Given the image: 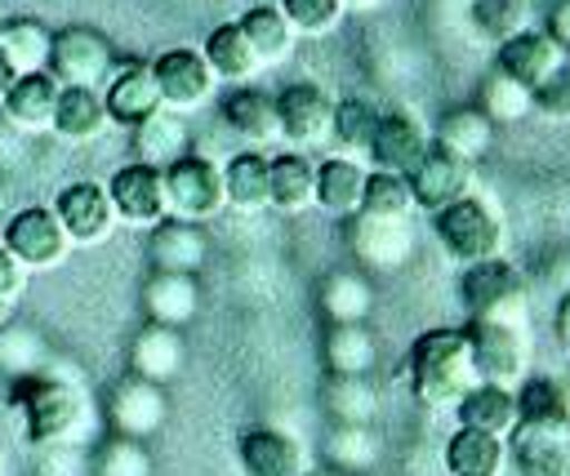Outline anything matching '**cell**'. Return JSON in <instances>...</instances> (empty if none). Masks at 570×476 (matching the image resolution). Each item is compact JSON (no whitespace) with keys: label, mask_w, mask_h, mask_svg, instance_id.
<instances>
[{"label":"cell","mask_w":570,"mask_h":476,"mask_svg":"<svg viewBox=\"0 0 570 476\" xmlns=\"http://www.w3.org/2000/svg\"><path fill=\"white\" fill-rule=\"evenodd\" d=\"M94 476H151V454L134 436H111L94 454Z\"/></svg>","instance_id":"cell-43"},{"label":"cell","mask_w":570,"mask_h":476,"mask_svg":"<svg viewBox=\"0 0 570 476\" xmlns=\"http://www.w3.org/2000/svg\"><path fill=\"white\" fill-rule=\"evenodd\" d=\"M9 311H13V303H4V298H0V325L9 320Z\"/></svg>","instance_id":"cell-53"},{"label":"cell","mask_w":570,"mask_h":476,"mask_svg":"<svg viewBox=\"0 0 570 476\" xmlns=\"http://www.w3.org/2000/svg\"><path fill=\"white\" fill-rule=\"evenodd\" d=\"M22 387L13 391L22 400V423H27V436L31 445H71L85 423H89V400L85 391L71 383V378H58L49 369L31 374V378H18Z\"/></svg>","instance_id":"cell-2"},{"label":"cell","mask_w":570,"mask_h":476,"mask_svg":"<svg viewBox=\"0 0 570 476\" xmlns=\"http://www.w3.org/2000/svg\"><path fill=\"white\" fill-rule=\"evenodd\" d=\"M468 347L481 383L499 387H521L530 369V325H508V320H468Z\"/></svg>","instance_id":"cell-4"},{"label":"cell","mask_w":570,"mask_h":476,"mask_svg":"<svg viewBox=\"0 0 570 476\" xmlns=\"http://www.w3.org/2000/svg\"><path fill=\"white\" fill-rule=\"evenodd\" d=\"M379 360V338L365 320H343V325H330L325 334V365L334 378H361L370 374Z\"/></svg>","instance_id":"cell-31"},{"label":"cell","mask_w":570,"mask_h":476,"mask_svg":"<svg viewBox=\"0 0 570 476\" xmlns=\"http://www.w3.org/2000/svg\"><path fill=\"white\" fill-rule=\"evenodd\" d=\"M557 334H561V343L570 347V294H566L561 307H557Z\"/></svg>","instance_id":"cell-51"},{"label":"cell","mask_w":570,"mask_h":476,"mask_svg":"<svg viewBox=\"0 0 570 476\" xmlns=\"http://www.w3.org/2000/svg\"><path fill=\"white\" fill-rule=\"evenodd\" d=\"M0 467H4V445H0Z\"/></svg>","instance_id":"cell-57"},{"label":"cell","mask_w":570,"mask_h":476,"mask_svg":"<svg viewBox=\"0 0 570 476\" xmlns=\"http://www.w3.org/2000/svg\"><path fill=\"white\" fill-rule=\"evenodd\" d=\"M236 458L245 476H303L307 472V449L276 427H249L236 440Z\"/></svg>","instance_id":"cell-18"},{"label":"cell","mask_w":570,"mask_h":476,"mask_svg":"<svg viewBox=\"0 0 570 476\" xmlns=\"http://www.w3.org/2000/svg\"><path fill=\"white\" fill-rule=\"evenodd\" d=\"M223 187H227V205L240 214H258L267 209V187H272V160L263 151H240L223 165Z\"/></svg>","instance_id":"cell-36"},{"label":"cell","mask_w":570,"mask_h":476,"mask_svg":"<svg viewBox=\"0 0 570 476\" xmlns=\"http://www.w3.org/2000/svg\"><path fill=\"white\" fill-rule=\"evenodd\" d=\"M343 0H281V13L289 18L294 36H330L343 22Z\"/></svg>","instance_id":"cell-45"},{"label":"cell","mask_w":570,"mask_h":476,"mask_svg":"<svg viewBox=\"0 0 570 476\" xmlns=\"http://www.w3.org/2000/svg\"><path fill=\"white\" fill-rule=\"evenodd\" d=\"M468 320H508V325H530V294H525V276L517 271V262L508 258H481L463 267L459 280Z\"/></svg>","instance_id":"cell-3"},{"label":"cell","mask_w":570,"mask_h":476,"mask_svg":"<svg viewBox=\"0 0 570 476\" xmlns=\"http://www.w3.org/2000/svg\"><path fill=\"white\" fill-rule=\"evenodd\" d=\"M276 116H281V142L289 147H316L334 133V98L312 80L285 85L276 93Z\"/></svg>","instance_id":"cell-11"},{"label":"cell","mask_w":570,"mask_h":476,"mask_svg":"<svg viewBox=\"0 0 570 476\" xmlns=\"http://www.w3.org/2000/svg\"><path fill=\"white\" fill-rule=\"evenodd\" d=\"M165 187H169V214L174 218H191L205 222L214 214L227 209V187H223V165H214L209 156H178L165 169Z\"/></svg>","instance_id":"cell-8"},{"label":"cell","mask_w":570,"mask_h":476,"mask_svg":"<svg viewBox=\"0 0 570 476\" xmlns=\"http://www.w3.org/2000/svg\"><path fill=\"white\" fill-rule=\"evenodd\" d=\"M49 49H53V31L40 18H0V62L9 67V76H31V71H49Z\"/></svg>","instance_id":"cell-26"},{"label":"cell","mask_w":570,"mask_h":476,"mask_svg":"<svg viewBox=\"0 0 570 476\" xmlns=\"http://www.w3.org/2000/svg\"><path fill=\"white\" fill-rule=\"evenodd\" d=\"M379 116L383 111H374V102L343 98V102H334V133L330 138H338V147H347V151H370V138H374Z\"/></svg>","instance_id":"cell-44"},{"label":"cell","mask_w":570,"mask_h":476,"mask_svg":"<svg viewBox=\"0 0 570 476\" xmlns=\"http://www.w3.org/2000/svg\"><path fill=\"white\" fill-rule=\"evenodd\" d=\"M472 18H476V27L485 36L508 40V36H517V31L530 27V0H476L472 4Z\"/></svg>","instance_id":"cell-46"},{"label":"cell","mask_w":570,"mask_h":476,"mask_svg":"<svg viewBox=\"0 0 570 476\" xmlns=\"http://www.w3.org/2000/svg\"><path fill=\"white\" fill-rule=\"evenodd\" d=\"M0 245L27 267V271H45V267H62L71 254V236L58 222V214L49 205H27L18 214H9Z\"/></svg>","instance_id":"cell-7"},{"label":"cell","mask_w":570,"mask_h":476,"mask_svg":"<svg viewBox=\"0 0 570 476\" xmlns=\"http://www.w3.org/2000/svg\"><path fill=\"white\" fill-rule=\"evenodd\" d=\"M107 125H111V116H107L102 89H89V85H62V93H58V111H53V133H58V138H67V142H94Z\"/></svg>","instance_id":"cell-27"},{"label":"cell","mask_w":570,"mask_h":476,"mask_svg":"<svg viewBox=\"0 0 570 476\" xmlns=\"http://www.w3.org/2000/svg\"><path fill=\"white\" fill-rule=\"evenodd\" d=\"M405 178H410V191H414V209L436 214V209L454 205L459 196H468V187H472V165L459 160V156H450V151H441V147H432Z\"/></svg>","instance_id":"cell-17"},{"label":"cell","mask_w":570,"mask_h":476,"mask_svg":"<svg viewBox=\"0 0 570 476\" xmlns=\"http://www.w3.org/2000/svg\"><path fill=\"white\" fill-rule=\"evenodd\" d=\"M58 93H62V85L53 80V71L18 76V80L4 89V98H0L9 129H22V133H45V129H53Z\"/></svg>","instance_id":"cell-22"},{"label":"cell","mask_w":570,"mask_h":476,"mask_svg":"<svg viewBox=\"0 0 570 476\" xmlns=\"http://www.w3.org/2000/svg\"><path fill=\"white\" fill-rule=\"evenodd\" d=\"M481 383L463 329H428L410 347V387L432 409H454L468 387Z\"/></svg>","instance_id":"cell-1"},{"label":"cell","mask_w":570,"mask_h":476,"mask_svg":"<svg viewBox=\"0 0 570 476\" xmlns=\"http://www.w3.org/2000/svg\"><path fill=\"white\" fill-rule=\"evenodd\" d=\"M303 476H352V472H303Z\"/></svg>","instance_id":"cell-55"},{"label":"cell","mask_w":570,"mask_h":476,"mask_svg":"<svg viewBox=\"0 0 570 476\" xmlns=\"http://www.w3.org/2000/svg\"><path fill=\"white\" fill-rule=\"evenodd\" d=\"M459 427H476L490 436H508L517 427V387H499V383H472L468 396L454 405Z\"/></svg>","instance_id":"cell-29"},{"label":"cell","mask_w":570,"mask_h":476,"mask_svg":"<svg viewBox=\"0 0 570 476\" xmlns=\"http://www.w3.org/2000/svg\"><path fill=\"white\" fill-rule=\"evenodd\" d=\"M561 400H566V418H570V387H561Z\"/></svg>","instance_id":"cell-56"},{"label":"cell","mask_w":570,"mask_h":476,"mask_svg":"<svg viewBox=\"0 0 570 476\" xmlns=\"http://www.w3.org/2000/svg\"><path fill=\"white\" fill-rule=\"evenodd\" d=\"M330 409H334L338 423H370L374 409H379V396L370 391L365 374H361V378H338V383L330 387Z\"/></svg>","instance_id":"cell-47"},{"label":"cell","mask_w":570,"mask_h":476,"mask_svg":"<svg viewBox=\"0 0 570 476\" xmlns=\"http://www.w3.org/2000/svg\"><path fill=\"white\" fill-rule=\"evenodd\" d=\"M187 147H191V125L174 107H156L134 125V151L156 169H169L178 156H187Z\"/></svg>","instance_id":"cell-25"},{"label":"cell","mask_w":570,"mask_h":476,"mask_svg":"<svg viewBox=\"0 0 570 476\" xmlns=\"http://www.w3.org/2000/svg\"><path fill=\"white\" fill-rule=\"evenodd\" d=\"M200 53H205V62H209V71H214L218 80H249L254 71H263L240 22H218V27L205 36Z\"/></svg>","instance_id":"cell-35"},{"label":"cell","mask_w":570,"mask_h":476,"mask_svg":"<svg viewBox=\"0 0 570 476\" xmlns=\"http://www.w3.org/2000/svg\"><path fill=\"white\" fill-rule=\"evenodd\" d=\"M22 289H27V267L0 245V298H4V303H18Z\"/></svg>","instance_id":"cell-49"},{"label":"cell","mask_w":570,"mask_h":476,"mask_svg":"<svg viewBox=\"0 0 570 476\" xmlns=\"http://www.w3.org/2000/svg\"><path fill=\"white\" fill-rule=\"evenodd\" d=\"M361 196H365V169L352 156H330L316 165V205L334 218H352L361 214Z\"/></svg>","instance_id":"cell-33"},{"label":"cell","mask_w":570,"mask_h":476,"mask_svg":"<svg viewBox=\"0 0 570 476\" xmlns=\"http://www.w3.org/2000/svg\"><path fill=\"white\" fill-rule=\"evenodd\" d=\"M49 365V351H45V338L36 329H22V325H0V369L13 374V378H31Z\"/></svg>","instance_id":"cell-41"},{"label":"cell","mask_w":570,"mask_h":476,"mask_svg":"<svg viewBox=\"0 0 570 476\" xmlns=\"http://www.w3.org/2000/svg\"><path fill=\"white\" fill-rule=\"evenodd\" d=\"M142 307H147V320L183 329L196 316V307H200L196 276H187V271H156L142 285Z\"/></svg>","instance_id":"cell-28"},{"label":"cell","mask_w":570,"mask_h":476,"mask_svg":"<svg viewBox=\"0 0 570 476\" xmlns=\"http://www.w3.org/2000/svg\"><path fill=\"white\" fill-rule=\"evenodd\" d=\"M476 107H481V116H485L490 125H517V120H525V116L534 111V89L521 85V80H512L503 67H490V71L481 76Z\"/></svg>","instance_id":"cell-37"},{"label":"cell","mask_w":570,"mask_h":476,"mask_svg":"<svg viewBox=\"0 0 570 476\" xmlns=\"http://www.w3.org/2000/svg\"><path fill=\"white\" fill-rule=\"evenodd\" d=\"M151 71H156V85H160V102L174 107V111L200 107L214 93V80H218L200 49H165L151 62Z\"/></svg>","instance_id":"cell-15"},{"label":"cell","mask_w":570,"mask_h":476,"mask_svg":"<svg viewBox=\"0 0 570 476\" xmlns=\"http://www.w3.org/2000/svg\"><path fill=\"white\" fill-rule=\"evenodd\" d=\"M352 254L370 271H396L414 254V227L410 218H383V214H352Z\"/></svg>","instance_id":"cell-14"},{"label":"cell","mask_w":570,"mask_h":476,"mask_svg":"<svg viewBox=\"0 0 570 476\" xmlns=\"http://www.w3.org/2000/svg\"><path fill=\"white\" fill-rule=\"evenodd\" d=\"M165 414H169V405H165L160 383H147V378H138V374L120 378V383L111 387V396H107V418H111V427H116L120 436H134V440L156 436V432L165 427Z\"/></svg>","instance_id":"cell-16"},{"label":"cell","mask_w":570,"mask_h":476,"mask_svg":"<svg viewBox=\"0 0 570 476\" xmlns=\"http://www.w3.org/2000/svg\"><path fill=\"white\" fill-rule=\"evenodd\" d=\"M183 360H187V343H183V334L174 325L147 320V329H138L134 343H129V374H138L147 383L165 387L169 378L183 374Z\"/></svg>","instance_id":"cell-23"},{"label":"cell","mask_w":570,"mask_h":476,"mask_svg":"<svg viewBox=\"0 0 570 476\" xmlns=\"http://www.w3.org/2000/svg\"><path fill=\"white\" fill-rule=\"evenodd\" d=\"M53 214L67 227L71 245H102L116 231V222H120L102 182H71V187H62L58 200H53Z\"/></svg>","instance_id":"cell-13"},{"label":"cell","mask_w":570,"mask_h":476,"mask_svg":"<svg viewBox=\"0 0 570 476\" xmlns=\"http://www.w3.org/2000/svg\"><path fill=\"white\" fill-rule=\"evenodd\" d=\"M267 205L281 214H303L316 205V165L303 151H281L272 156V187Z\"/></svg>","instance_id":"cell-32"},{"label":"cell","mask_w":570,"mask_h":476,"mask_svg":"<svg viewBox=\"0 0 570 476\" xmlns=\"http://www.w3.org/2000/svg\"><path fill=\"white\" fill-rule=\"evenodd\" d=\"M534 111H543L548 120H570V58L534 89Z\"/></svg>","instance_id":"cell-48"},{"label":"cell","mask_w":570,"mask_h":476,"mask_svg":"<svg viewBox=\"0 0 570 476\" xmlns=\"http://www.w3.org/2000/svg\"><path fill=\"white\" fill-rule=\"evenodd\" d=\"M147 258H151L156 271H187V276H196L205 267V258H209V236L200 231V222L169 214L165 222L151 227Z\"/></svg>","instance_id":"cell-20"},{"label":"cell","mask_w":570,"mask_h":476,"mask_svg":"<svg viewBox=\"0 0 570 476\" xmlns=\"http://www.w3.org/2000/svg\"><path fill=\"white\" fill-rule=\"evenodd\" d=\"M548 36L570 53V0H557V4L548 9Z\"/></svg>","instance_id":"cell-50"},{"label":"cell","mask_w":570,"mask_h":476,"mask_svg":"<svg viewBox=\"0 0 570 476\" xmlns=\"http://www.w3.org/2000/svg\"><path fill=\"white\" fill-rule=\"evenodd\" d=\"M374 307V289L361 271H334L325 285H321V311L330 316V325H343V320H365Z\"/></svg>","instance_id":"cell-40"},{"label":"cell","mask_w":570,"mask_h":476,"mask_svg":"<svg viewBox=\"0 0 570 476\" xmlns=\"http://www.w3.org/2000/svg\"><path fill=\"white\" fill-rule=\"evenodd\" d=\"M490 142H494V125L481 116L476 102L445 111L441 125H436V133H432V147H441V151H450V156H459L468 165H476L490 151Z\"/></svg>","instance_id":"cell-34"},{"label":"cell","mask_w":570,"mask_h":476,"mask_svg":"<svg viewBox=\"0 0 570 476\" xmlns=\"http://www.w3.org/2000/svg\"><path fill=\"white\" fill-rule=\"evenodd\" d=\"M445 467H450V476H503L508 472V440L476 432V427H459L445 445Z\"/></svg>","instance_id":"cell-30"},{"label":"cell","mask_w":570,"mask_h":476,"mask_svg":"<svg viewBox=\"0 0 570 476\" xmlns=\"http://www.w3.org/2000/svg\"><path fill=\"white\" fill-rule=\"evenodd\" d=\"M343 4H352V9H370V4H379V0H343Z\"/></svg>","instance_id":"cell-54"},{"label":"cell","mask_w":570,"mask_h":476,"mask_svg":"<svg viewBox=\"0 0 570 476\" xmlns=\"http://www.w3.org/2000/svg\"><path fill=\"white\" fill-rule=\"evenodd\" d=\"M432 218H436V236H441L445 254L454 262H463V267L468 262H481V258H494L503 249V222L476 196H459L454 205L436 209Z\"/></svg>","instance_id":"cell-5"},{"label":"cell","mask_w":570,"mask_h":476,"mask_svg":"<svg viewBox=\"0 0 570 476\" xmlns=\"http://www.w3.org/2000/svg\"><path fill=\"white\" fill-rule=\"evenodd\" d=\"M428 151H432V129L414 111H383L379 125H374V138H370V151L365 156L374 160V169L410 173Z\"/></svg>","instance_id":"cell-12"},{"label":"cell","mask_w":570,"mask_h":476,"mask_svg":"<svg viewBox=\"0 0 570 476\" xmlns=\"http://www.w3.org/2000/svg\"><path fill=\"white\" fill-rule=\"evenodd\" d=\"M508 467L517 476H570V423L566 418H517L508 432Z\"/></svg>","instance_id":"cell-9"},{"label":"cell","mask_w":570,"mask_h":476,"mask_svg":"<svg viewBox=\"0 0 570 476\" xmlns=\"http://www.w3.org/2000/svg\"><path fill=\"white\" fill-rule=\"evenodd\" d=\"M49 71L58 85H89L102 89L116 71V49L98 27L71 22L62 31H53V49H49Z\"/></svg>","instance_id":"cell-6"},{"label":"cell","mask_w":570,"mask_h":476,"mask_svg":"<svg viewBox=\"0 0 570 476\" xmlns=\"http://www.w3.org/2000/svg\"><path fill=\"white\" fill-rule=\"evenodd\" d=\"M414 209V191L405 173H387L374 169L365 173V196H361V214H383V218H410Z\"/></svg>","instance_id":"cell-42"},{"label":"cell","mask_w":570,"mask_h":476,"mask_svg":"<svg viewBox=\"0 0 570 476\" xmlns=\"http://www.w3.org/2000/svg\"><path fill=\"white\" fill-rule=\"evenodd\" d=\"M9 85H13V76H9V67L0 62V98H4V89H9Z\"/></svg>","instance_id":"cell-52"},{"label":"cell","mask_w":570,"mask_h":476,"mask_svg":"<svg viewBox=\"0 0 570 476\" xmlns=\"http://www.w3.org/2000/svg\"><path fill=\"white\" fill-rule=\"evenodd\" d=\"M566 58H570V53H566L548 31L525 27V31L508 36V40H499V58H494V67H503L512 80H521V85L539 89V85H543V80H548Z\"/></svg>","instance_id":"cell-21"},{"label":"cell","mask_w":570,"mask_h":476,"mask_svg":"<svg viewBox=\"0 0 570 476\" xmlns=\"http://www.w3.org/2000/svg\"><path fill=\"white\" fill-rule=\"evenodd\" d=\"M102 102H107L111 125H129V129H134L142 116H151L156 107H165L151 62H138V58H134V62L116 67L111 80L102 85Z\"/></svg>","instance_id":"cell-19"},{"label":"cell","mask_w":570,"mask_h":476,"mask_svg":"<svg viewBox=\"0 0 570 476\" xmlns=\"http://www.w3.org/2000/svg\"><path fill=\"white\" fill-rule=\"evenodd\" d=\"M107 196L116 205V218L125 227H156L169 218V187H165V169L147 165V160H134V165H120L107 182Z\"/></svg>","instance_id":"cell-10"},{"label":"cell","mask_w":570,"mask_h":476,"mask_svg":"<svg viewBox=\"0 0 570 476\" xmlns=\"http://www.w3.org/2000/svg\"><path fill=\"white\" fill-rule=\"evenodd\" d=\"M223 120L254 147L281 142V116H276V93L258 89V85H240L223 98Z\"/></svg>","instance_id":"cell-24"},{"label":"cell","mask_w":570,"mask_h":476,"mask_svg":"<svg viewBox=\"0 0 570 476\" xmlns=\"http://www.w3.org/2000/svg\"><path fill=\"white\" fill-rule=\"evenodd\" d=\"M383 445H379V432L370 423H338L325 440V458L334 463V472H370L379 463Z\"/></svg>","instance_id":"cell-39"},{"label":"cell","mask_w":570,"mask_h":476,"mask_svg":"<svg viewBox=\"0 0 570 476\" xmlns=\"http://www.w3.org/2000/svg\"><path fill=\"white\" fill-rule=\"evenodd\" d=\"M240 27H245V36H249V44H254V58H258V67H281L289 53H294V27H289V18L281 13V4H254L245 18H240Z\"/></svg>","instance_id":"cell-38"}]
</instances>
